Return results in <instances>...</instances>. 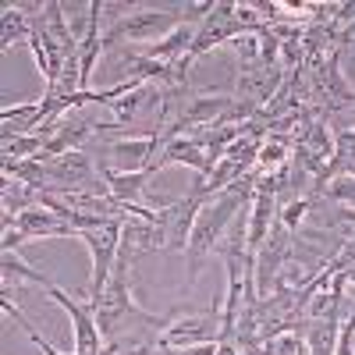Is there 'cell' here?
Wrapping results in <instances>:
<instances>
[{
    "instance_id": "obj_1",
    "label": "cell",
    "mask_w": 355,
    "mask_h": 355,
    "mask_svg": "<svg viewBox=\"0 0 355 355\" xmlns=\"http://www.w3.org/2000/svg\"><path fill=\"white\" fill-rule=\"evenodd\" d=\"M249 202H252V192H220L214 196L210 202L202 206V214L196 217V227L189 234V249H185V263H189V277H185V291H182V299H189L192 295V284L196 277L202 274V263L210 252H217V245L224 242V234L227 227L234 224V217L245 214L249 210Z\"/></svg>"
},
{
    "instance_id": "obj_2",
    "label": "cell",
    "mask_w": 355,
    "mask_h": 355,
    "mask_svg": "<svg viewBox=\"0 0 355 355\" xmlns=\"http://www.w3.org/2000/svg\"><path fill=\"white\" fill-rule=\"evenodd\" d=\"M185 21V8H139L132 15H121L107 33H103V46H114V43H142L153 40V36H167L174 33L178 25Z\"/></svg>"
},
{
    "instance_id": "obj_3",
    "label": "cell",
    "mask_w": 355,
    "mask_h": 355,
    "mask_svg": "<svg viewBox=\"0 0 355 355\" xmlns=\"http://www.w3.org/2000/svg\"><path fill=\"white\" fill-rule=\"evenodd\" d=\"M43 167H46V189H40V192H68V189L71 192H110L103 174L96 171L93 157L85 150L43 160Z\"/></svg>"
},
{
    "instance_id": "obj_4",
    "label": "cell",
    "mask_w": 355,
    "mask_h": 355,
    "mask_svg": "<svg viewBox=\"0 0 355 355\" xmlns=\"http://www.w3.org/2000/svg\"><path fill=\"white\" fill-rule=\"evenodd\" d=\"M121 227L125 220H107L103 227L96 231H85L82 242L93 252V281H89V302H100V295L114 274V263H117V252H121Z\"/></svg>"
},
{
    "instance_id": "obj_5",
    "label": "cell",
    "mask_w": 355,
    "mask_h": 355,
    "mask_svg": "<svg viewBox=\"0 0 355 355\" xmlns=\"http://www.w3.org/2000/svg\"><path fill=\"white\" fill-rule=\"evenodd\" d=\"M284 78H288V71L277 64V68H270V64H249V68H242L239 71V82H234V96H239L242 103H249V107H256V110H263L266 103H270L274 96H277V89L284 85Z\"/></svg>"
},
{
    "instance_id": "obj_6",
    "label": "cell",
    "mask_w": 355,
    "mask_h": 355,
    "mask_svg": "<svg viewBox=\"0 0 355 355\" xmlns=\"http://www.w3.org/2000/svg\"><path fill=\"white\" fill-rule=\"evenodd\" d=\"M96 135H100V125L93 121V117L68 110V114L61 117V128L53 132V139L46 142V150L40 153V160H53V157L75 153V150H82V146H85L89 139H96Z\"/></svg>"
},
{
    "instance_id": "obj_7",
    "label": "cell",
    "mask_w": 355,
    "mask_h": 355,
    "mask_svg": "<svg viewBox=\"0 0 355 355\" xmlns=\"http://www.w3.org/2000/svg\"><path fill=\"white\" fill-rule=\"evenodd\" d=\"M217 331H220V316H217V313H206V316H178L171 327L164 331L160 345H164V348L206 345V341H217Z\"/></svg>"
},
{
    "instance_id": "obj_8",
    "label": "cell",
    "mask_w": 355,
    "mask_h": 355,
    "mask_svg": "<svg viewBox=\"0 0 355 355\" xmlns=\"http://www.w3.org/2000/svg\"><path fill=\"white\" fill-rule=\"evenodd\" d=\"M167 164H185V167H192L196 174H202V178H210L214 174V160L206 157V150L192 139V135H178V139H167V146L160 150V157L153 160V171H164Z\"/></svg>"
},
{
    "instance_id": "obj_9",
    "label": "cell",
    "mask_w": 355,
    "mask_h": 355,
    "mask_svg": "<svg viewBox=\"0 0 355 355\" xmlns=\"http://www.w3.org/2000/svg\"><path fill=\"white\" fill-rule=\"evenodd\" d=\"M167 249V234L160 224L153 220H142V217H128L121 227V252H128L132 259L146 256V252H157Z\"/></svg>"
},
{
    "instance_id": "obj_10",
    "label": "cell",
    "mask_w": 355,
    "mask_h": 355,
    "mask_svg": "<svg viewBox=\"0 0 355 355\" xmlns=\"http://www.w3.org/2000/svg\"><path fill=\"white\" fill-rule=\"evenodd\" d=\"M100 15H103V0H89V4H85V28H82V40H78V57H82V93H85L89 78H93L96 57H100V50H103Z\"/></svg>"
},
{
    "instance_id": "obj_11",
    "label": "cell",
    "mask_w": 355,
    "mask_h": 355,
    "mask_svg": "<svg viewBox=\"0 0 355 355\" xmlns=\"http://www.w3.org/2000/svg\"><path fill=\"white\" fill-rule=\"evenodd\" d=\"M100 174H103V182H107V189H110L114 199H121L128 206H142L139 199L146 192V182H150L157 171H150V167H142V171H114V167H103L100 164Z\"/></svg>"
},
{
    "instance_id": "obj_12",
    "label": "cell",
    "mask_w": 355,
    "mask_h": 355,
    "mask_svg": "<svg viewBox=\"0 0 355 355\" xmlns=\"http://www.w3.org/2000/svg\"><path fill=\"white\" fill-rule=\"evenodd\" d=\"M15 227H21L28 239H68V234H75L61 217L50 214V210H43V206H33V210L18 214Z\"/></svg>"
},
{
    "instance_id": "obj_13",
    "label": "cell",
    "mask_w": 355,
    "mask_h": 355,
    "mask_svg": "<svg viewBox=\"0 0 355 355\" xmlns=\"http://www.w3.org/2000/svg\"><path fill=\"white\" fill-rule=\"evenodd\" d=\"M43 4H8L4 8V36H0V50H11L15 43H28L33 36V15H40Z\"/></svg>"
},
{
    "instance_id": "obj_14",
    "label": "cell",
    "mask_w": 355,
    "mask_h": 355,
    "mask_svg": "<svg viewBox=\"0 0 355 355\" xmlns=\"http://www.w3.org/2000/svg\"><path fill=\"white\" fill-rule=\"evenodd\" d=\"M291 150H295V135L291 132H270V135L263 139V146H259L256 167L263 174H270V171H277V167H284L291 160Z\"/></svg>"
},
{
    "instance_id": "obj_15",
    "label": "cell",
    "mask_w": 355,
    "mask_h": 355,
    "mask_svg": "<svg viewBox=\"0 0 355 355\" xmlns=\"http://www.w3.org/2000/svg\"><path fill=\"white\" fill-rule=\"evenodd\" d=\"M0 270H4V284H21V281H33V284H40V288H50L53 281L43 274V270H33L28 263H21L18 259V252H4L0 256Z\"/></svg>"
},
{
    "instance_id": "obj_16",
    "label": "cell",
    "mask_w": 355,
    "mask_h": 355,
    "mask_svg": "<svg viewBox=\"0 0 355 355\" xmlns=\"http://www.w3.org/2000/svg\"><path fill=\"white\" fill-rule=\"evenodd\" d=\"M46 135L43 132H36V135H18V139H11V142H4V160H33V157H40L43 150H46Z\"/></svg>"
},
{
    "instance_id": "obj_17",
    "label": "cell",
    "mask_w": 355,
    "mask_h": 355,
    "mask_svg": "<svg viewBox=\"0 0 355 355\" xmlns=\"http://www.w3.org/2000/svg\"><path fill=\"white\" fill-rule=\"evenodd\" d=\"M231 50H234V57H239V68L259 64V61H263V40H259V28H256V33H242L239 40H231Z\"/></svg>"
},
{
    "instance_id": "obj_18",
    "label": "cell",
    "mask_w": 355,
    "mask_h": 355,
    "mask_svg": "<svg viewBox=\"0 0 355 355\" xmlns=\"http://www.w3.org/2000/svg\"><path fill=\"white\" fill-rule=\"evenodd\" d=\"M334 355H355V309L341 320V331H338V348Z\"/></svg>"
},
{
    "instance_id": "obj_19",
    "label": "cell",
    "mask_w": 355,
    "mask_h": 355,
    "mask_svg": "<svg viewBox=\"0 0 355 355\" xmlns=\"http://www.w3.org/2000/svg\"><path fill=\"white\" fill-rule=\"evenodd\" d=\"M164 348V345H160ZM167 355H217V341H206V345H189V348H164Z\"/></svg>"
},
{
    "instance_id": "obj_20",
    "label": "cell",
    "mask_w": 355,
    "mask_h": 355,
    "mask_svg": "<svg viewBox=\"0 0 355 355\" xmlns=\"http://www.w3.org/2000/svg\"><path fill=\"white\" fill-rule=\"evenodd\" d=\"M28 242V234L21 227H4V252H18V245Z\"/></svg>"
},
{
    "instance_id": "obj_21",
    "label": "cell",
    "mask_w": 355,
    "mask_h": 355,
    "mask_svg": "<svg viewBox=\"0 0 355 355\" xmlns=\"http://www.w3.org/2000/svg\"><path fill=\"white\" fill-rule=\"evenodd\" d=\"M242 355H252V352H242ZM256 355H259V352H256Z\"/></svg>"
}]
</instances>
